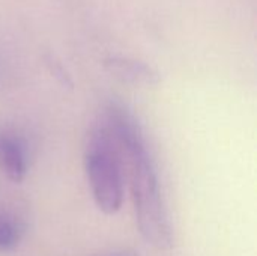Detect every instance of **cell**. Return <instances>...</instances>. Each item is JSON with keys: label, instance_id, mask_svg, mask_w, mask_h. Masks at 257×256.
I'll list each match as a JSON object with an SVG mask.
<instances>
[{"label": "cell", "instance_id": "1", "mask_svg": "<svg viewBox=\"0 0 257 256\" xmlns=\"http://www.w3.org/2000/svg\"><path fill=\"white\" fill-rule=\"evenodd\" d=\"M105 125L128 166L131 196L142 237L158 250L170 249L173 244L172 226L163 202L155 166L139 122L126 107L119 103H110Z\"/></svg>", "mask_w": 257, "mask_h": 256}, {"label": "cell", "instance_id": "2", "mask_svg": "<svg viewBox=\"0 0 257 256\" xmlns=\"http://www.w3.org/2000/svg\"><path fill=\"white\" fill-rule=\"evenodd\" d=\"M123 157L107 128L99 125L87 136L84 148V169L96 207L104 214H116L123 204Z\"/></svg>", "mask_w": 257, "mask_h": 256}, {"label": "cell", "instance_id": "3", "mask_svg": "<svg viewBox=\"0 0 257 256\" xmlns=\"http://www.w3.org/2000/svg\"><path fill=\"white\" fill-rule=\"evenodd\" d=\"M27 170L29 160L21 140L0 131V174L12 183H21Z\"/></svg>", "mask_w": 257, "mask_h": 256}, {"label": "cell", "instance_id": "4", "mask_svg": "<svg viewBox=\"0 0 257 256\" xmlns=\"http://www.w3.org/2000/svg\"><path fill=\"white\" fill-rule=\"evenodd\" d=\"M105 68L120 81L134 86H154L160 83V74L148 63L130 57H110Z\"/></svg>", "mask_w": 257, "mask_h": 256}, {"label": "cell", "instance_id": "5", "mask_svg": "<svg viewBox=\"0 0 257 256\" xmlns=\"http://www.w3.org/2000/svg\"><path fill=\"white\" fill-rule=\"evenodd\" d=\"M20 241V231L14 220L0 211V252H11Z\"/></svg>", "mask_w": 257, "mask_h": 256}, {"label": "cell", "instance_id": "6", "mask_svg": "<svg viewBox=\"0 0 257 256\" xmlns=\"http://www.w3.org/2000/svg\"><path fill=\"white\" fill-rule=\"evenodd\" d=\"M108 256H137L134 252H131V250H120V252H116V253H111V255Z\"/></svg>", "mask_w": 257, "mask_h": 256}]
</instances>
